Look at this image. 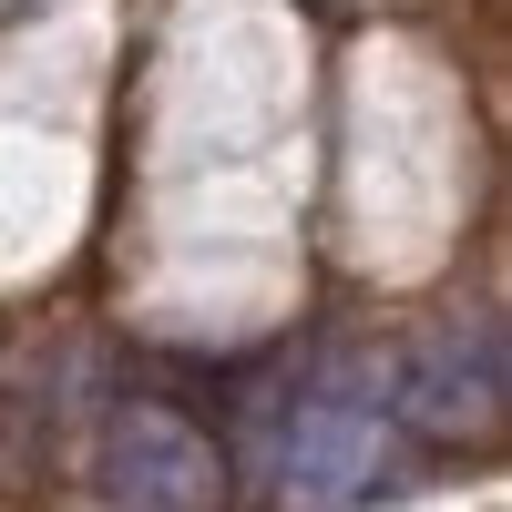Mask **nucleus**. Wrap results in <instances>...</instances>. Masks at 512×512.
<instances>
[{"label": "nucleus", "mask_w": 512, "mask_h": 512, "mask_svg": "<svg viewBox=\"0 0 512 512\" xmlns=\"http://www.w3.org/2000/svg\"><path fill=\"white\" fill-rule=\"evenodd\" d=\"M400 420L431 441H492L502 431V328H431L400 369Z\"/></svg>", "instance_id": "3"}, {"label": "nucleus", "mask_w": 512, "mask_h": 512, "mask_svg": "<svg viewBox=\"0 0 512 512\" xmlns=\"http://www.w3.org/2000/svg\"><path fill=\"white\" fill-rule=\"evenodd\" d=\"M379 472H390V420H379L369 400L318 390V400L287 410V431H277V492H287V512H349V502L379 492Z\"/></svg>", "instance_id": "2"}, {"label": "nucleus", "mask_w": 512, "mask_h": 512, "mask_svg": "<svg viewBox=\"0 0 512 512\" xmlns=\"http://www.w3.org/2000/svg\"><path fill=\"white\" fill-rule=\"evenodd\" d=\"M103 502L113 512H226V451L164 400H123L103 431Z\"/></svg>", "instance_id": "1"}]
</instances>
